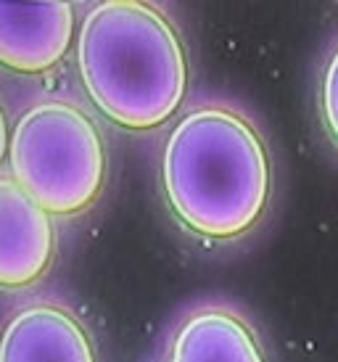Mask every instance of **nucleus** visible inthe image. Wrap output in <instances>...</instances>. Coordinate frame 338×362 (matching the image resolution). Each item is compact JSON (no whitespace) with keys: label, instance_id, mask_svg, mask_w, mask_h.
Listing matches in <instances>:
<instances>
[{"label":"nucleus","instance_id":"obj_1","mask_svg":"<svg viewBox=\"0 0 338 362\" xmlns=\"http://www.w3.org/2000/svg\"><path fill=\"white\" fill-rule=\"evenodd\" d=\"M161 177L188 230L228 241L254 228L269 196L267 148L246 117L201 106L169 132Z\"/></svg>","mask_w":338,"mask_h":362},{"label":"nucleus","instance_id":"obj_2","mask_svg":"<svg viewBox=\"0 0 338 362\" xmlns=\"http://www.w3.org/2000/svg\"><path fill=\"white\" fill-rule=\"evenodd\" d=\"M77 66L90 101L127 130L159 127L188 88L177 30L138 0H106L90 11L77 37Z\"/></svg>","mask_w":338,"mask_h":362},{"label":"nucleus","instance_id":"obj_3","mask_svg":"<svg viewBox=\"0 0 338 362\" xmlns=\"http://www.w3.org/2000/svg\"><path fill=\"white\" fill-rule=\"evenodd\" d=\"M8 175L48 214H77L98 199L106 148L95 122L66 101L35 103L6 148Z\"/></svg>","mask_w":338,"mask_h":362},{"label":"nucleus","instance_id":"obj_4","mask_svg":"<svg viewBox=\"0 0 338 362\" xmlns=\"http://www.w3.org/2000/svg\"><path fill=\"white\" fill-rule=\"evenodd\" d=\"M74 37V11L66 0H3L0 61L21 74L56 66Z\"/></svg>","mask_w":338,"mask_h":362},{"label":"nucleus","instance_id":"obj_5","mask_svg":"<svg viewBox=\"0 0 338 362\" xmlns=\"http://www.w3.org/2000/svg\"><path fill=\"white\" fill-rule=\"evenodd\" d=\"M56 235L50 214L8 172L0 177V283L19 288L48 270Z\"/></svg>","mask_w":338,"mask_h":362},{"label":"nucleus","instance_id":"obj_6","mask_svg":"<svg viewBox=\"0 0 338 362\" xmlns=\"http://www.w3.org/2000/svg\"><path fill=\"white\" fill-rule=\"evenodd\" d=\"M0 362H95L82 322L59 304L21 307L3 331Z\"/></svg>","mask_w":338,"mask_h":362},{"label":"nucleus","instance_id":"obj_7","mask_svg":"<svg viewBox=\"0 0 338 362\" xmlns=\"http://www.w3.org/2000/svg\"><path fill=\"white\" fill-rule=\"evenodd\" d=\"M169 362H264V354L238 312L204 307L180 325Z\"/></svg>","mask_w":338,"mask_h":362},{"label":"nucleus","instance_id":"obj_8","mask_svg":"<svg viewBox=\"0 0 338 362\" xmlns=\"http://www.w3.org/2000/svg\"><path fill=\"white\" fill-rule=\"evenodd\" d=\"M320 103H322V119L328 124L333 141L338 143V51L330 56L325 74H322Z\"/></svg>","mask_w":338,"mask_h":362}]
</instances>
